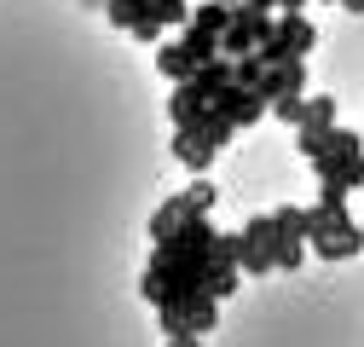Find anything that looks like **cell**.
I'll return each mask as SVG.
<instances>
[{
    "instance_id": "5",
    "label": "cell",
    "mask_w": 364,
    "mask_h": 347,
    "mask_svg": "<svg viewBox=\"0 0 364 347\" xmlns=\"http://www.w3.org/2000/svg\"><path fill=\"white\" fill-rule=\"evenodd\" d=\"M214 243H220V232H214V220L203 214V220H186L173 237H162L156 255H168V260H203V255H214Z\"/></svg>"
},
{
    "instance_id": "20",
    "label": "cell",
    "mask_w": 364,
    "mask_h": 347,
    "mask_svg": "<svg viewBox=\"0 0 364 347\" xmlns=\"http://www.w3.org/2000/svg\"><path fill=\"white\" fill-rule=\"evenodd\" d=\"M162 347H203V336H162Z\"/></svg>"
},
{
    "instance_id": "4",
    "label": "cell",
    "mask_w": 364,
    "mask_h": 347,
    "mask_svg": "<svg viewBox=\"0 0 364 347\" xmlns=\"http://www.w3.org/2000/svg\"><path fill=\"white\" fill-rule=\"evenodd\" d=\"M156 319H162V336H208V330L220 324V301H214L208 289H197L191 301H179V307H162Z\"/></svg>"
},
{
    "instance_id": "1",
    "label": "cell",
    "mask_w": 364,
    "mask_h": 347,
    "mask_svg": "<svg viewBox=\"0 0 364 347\" xmlns=\"http://www.w3.org/2000/svg\"><path fill=\"white\" fill-rule=\"evenodd\" d=\"M214 203H220V186H214V180H191L186 191L162 197V208L151 214V237H156V243L173 237L186 220H203V214H214Z\"/></svg>"
},
{
    "instance_id": "24",
    "label": "cell",
    "mask_w": 364,
    "mask_h": 347,
    "mask_svg": "<svg viewBox=\"0 0 364 347\" xmlns=\"http://www.w3.org/2000/svg\"><path fill=\"white\" fill-rule=\"evenodd\" d=\"M220 6H243V0H220Z\"/></svg>"
},
{
    "instance_id": "18",
    "label": "cell",
    "mask_w": 364,
    "mask_h": 347,
    "mask_svg": "<svg viewBox=\"0 0 364 347\" xmlns=\"http://www.w3.org/2000/svg\"><path fill=\"white\" fill-rule=\"evenodd\" d=\"M260 75H266V64H260V53H249V58H237V87H260Z\"/></svg>"
},
{
    "instance_id": "2",
    "label": "cell",
    "mask_w": 364,
    "mask_h": 347,
    "mask_svg": "<svg viewBox=\"0 0 364 347\" xmlns=\"http://www.w3.org/2000/svg\"><path fill=\"white\" fill-rule=\"evenodd\" d=\"M278 35V12H260V6H232V23H225V41H220V53L225 58H249V53H260L266 41Z\"/></svg>"
},
{
    "instance_id": "21",
    "label": "cell",
    "mask_w": 364,
    "mask_h": 347,
    "mask_svg": "<svg viewBox=\"0 0 364 347\" xmlns=\"http://www.w3.org/2000/svg\"><path fill=\"white\" fill-rule=\"evenodd\" d=\"M341 12H353V18H364V0H341Z\"/></svg>"
},
{
    "instance_id": "23",
    "label": "cell",
    "mask_w": 364,
    "mask_h": 347,
    "mask_svg": "<svg viewBox=\"0 0 364 347\" xmlns=\"http://www.w3.org/2000/svg\"><path fill=\"white\" fill-rule=\"evenodd\" d=\"M278 12H306V0H284V6Z\"/></svg>"
},
{
    "instance_id": "7",
    "label": "cell",
    "mask_w": 364,
    "mask_h": 347,
    "mask_svg": "<svg viewBox=\"0 0 364 347\" xmlns=\"http://www.w3.org/2000/svg\"><path fill=\"white\" fill-rule=\"evenodd\" d=\"M272 41H278V53H284V58H306V53H312V41H318V29H312L306 12H278V35H272Z\"/></svg>"
},
{
    "instance_id": "12",
    "label": "cell",
    "mask_w": 364,
    "mask_h": 347,
    "mask_svg": "<svg viewBox=\"0 0 364 347\" xmlns=\"http://www.w3.org/2000/svg\"><path fill=\"white\" fill-rule=\"evenodd\" d=\"M358 249H364V226H358V220H353V226H341V232H330V237H318V243H312V255H318V260H353Z\"/></svg>"
},
{
    "instance_id": "9",
    "label": "cell",
    "mask_w": 364,
    "mask_h": 347,
    "mask_svg": "<svg viewBox=\"0 0 364 347\" xmlns=\"http://www.w3.org/2000/svg\"><path fill=\"white\" fill-rule=\"evenodd\" d=\"M191 87H197V93L214 105V99L225 93V87H237V58H225V53H220V58L197 64V70H191Z\"/></svg>"
},
{
    "instance_id": "3",
    "label": "cell",
    "mask_w": 364,
    "mask_h": 347,
    "mask_svg": "<svg viewBox=\"0 0 364 347\" xmlns=\"http://www.w3.org/2000/svg\"><path fill=\"white\" fill-rule=\"evenodd\" d=\"M237 243H243V255H237V267L243 272H278V220L272 214H255V220H243V232H237Z\"/></svg>"
},
{
    "instance_id": "8",
    "label": "cell",
    "mask_w": 364,
    "mask_h": 347,
    "mask_svg": "<svg viewBox=\"0 0 364 347\" xmlns=\"http://www.w3.org/2000/svg\"><path fill=\"white\" fill-rule=\"evenodd\" d=\"M214 105H220L225 116H232V122H237V134H243V127H255V122H260V116L272 110V105H266V99L255 93V87H225V93H220Z\"/></svg>"
},
{
    "instance_id": "11",
    "label": "cell",
    "mask_w": 364,
    "mask_h": 347,
    "mask_svg": "<svg viewBox=\"0 0 364 347\" xmlns=\"http://www.w3.org/2000/svg\"><path fill=\"white\" fill-rule=\"evenodd\" d=\"M173 156L186 162L197 180H208V168H214V156H220V151H214L208 139H197V134H186V127H179V134H173Z\"/></svg>"
},
{
    "instance_id": "16",
    "label": "cell",
    "mask_w": 364,
    "mask_h": 347,
    "mask_svg": "<svg viewBox=\"0 0 364 347\" xmlns=\"http://www.w3.org/2000/svg\"><path fill=\"white\" fill-rule=\"evenodd\" d=\"M151 12H156L168 29H186V23H191V6H186V0H156Z\"/></svg>"
},
{
    "instance_id": "14",
    "label": "cell",
    "mask_w": 364,
    "mask_h": 347,
    "mask_svg": "<svg viewBox=\"0 0 364 347\" xmlns=\"http://www.w3.org/2000/svg\"><path fill=\"white\" fill-rule=\"evenodd\" d=\"M203 110H208V99L197 93L191 81H179V87H173V99H168V122H173V127H191Z\"/></svg>"
},
{
    "instance_id": "15",
    "label": "cell",
    "mask_w": 364,
    "mask_h": 347,
    "mask_svg": "<svg viewBox=\"0 0 364 347\" xmlns=\"http://www.w3.org/2000/svg\"><path fill=\"white\" fill-rule=\"evenodd\" d=\"M306 237H278V272H301V260H306Z\"/></svg>"
},
{
    "instance_id": "10",
    "label": "cell",
    "mask_w": 364,
    "mask_h": 347,
    "mask_svg": "<svg viewBox=\"0 0 364 347\" xmlns=\"http://www.w3.org/2000/svg\"><path fill=\"white\" fill-rule=\"evenodd\" d=\"M173 134H179V127H173ZM186 134H197V139H208L214 151H225V145H232V139H237V122H232V116H225L220 105H208V110H203V116H197V122L186 127Z\"/></svg>"
},
{
    "instance_id": "17",
    "label": "cell",
    "mask_w": 364,
    "mask_h": 347,
    "mask_svg": "<svg viewBox=\"0 0 364 347\" xmlns=\"http://www.w3.org/2000/svg\"><path fill=\"white\" fill-rule=\"evenodd\" d=\"M162 29H168V23H162L156 12H145L139 23H133V29H127V35H133V41H151V47H162Z\"/></svg>"
},
{
    "instance_id": "13",
    "label": "cell",
    "mask_w": 364,
    "mask_h": 347,
    "mask_svg": "<svg viewBox=\"0 0 364 347\" xmlns=\"http://www.w3.org/2000/svg\"><path fill=\"white\" fill-rule=\"evenodd\" d=\"M191 70H197V58L186 53V41H162V47H156V75H168L173 87L191 81Z\"/></svg>"
},
{
    "instance_id": "22",
    "label": "cell",
    "mask_w": 364,
    "mask_h": 347,
    "mask_svg": "<svg viewBox=\"0 0 364 347\" xmlns=\"http://www.w3.org/2000/svg\"><path fill=\"white\" fill-rule=\"evenodd\" d=\"M249 6H260V12H278V6H284V0H249Z\"/></svg>"
},
{
    "instance_id": "19",
    "label": "cell",
    "mask_w": 364,
    "mask_h": 347,
    "mask_svg": "<svg viewBox=\"0 0 364 347\" xmlns=\"http://www.w3.org/2000/svg\"><path fill=\"white\" fill-rule=\"evenodd\" d=\"M301 105H306V93H289V99L272 105V116H278V122H301Z\"/></svg>"
},
{
    "instance_id": "6",
    "label": "cell",
    "mask_w": 364,
    "mask_h": 347,
    "mask_svg": "<svg viewBox=\"0 0 364 347\" xmlns=\"http://www.w3.org/2000/svg\"><path fill=\"white\" fill-rule=\"evenodd\" d=\"M255 93H260L266 105H278V99H289V93H306V58H289V64H278V70H266Z\"/></svg>"
}]
</instances>
